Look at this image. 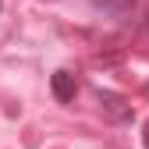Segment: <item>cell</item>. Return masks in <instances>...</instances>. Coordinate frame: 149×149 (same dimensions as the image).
<instances>
[{
  "label": "cell",
  "mask_w": 149,
  "mask_h": 149,
  "mask_svg": "<svg viewBox=\"0 0 149 149\" xmlns=\"http://www.w3.org/2000/svg\"><path fill=\"white\" fill-rule=\"evenodd\" d=\"M142 146L149 149V121H146V128H142Z\"/></svg>",
  "instance_id": "cell-3"
},
{
  "label": "cell",
  "mask_w": 149,
  "mask_h": 149,
  "mask_svg": "<svg viewBox=\"0 0 149 149\" xmlns=\"http://www.w3.org/2000/svg\"><path fill=\"white\" fill-rule=\"evenodd\" d=\"M96 100H100V107H103L114 121H121V117L132 114V107H124V100H121V96H114V92H103V89H100V92H96Z\"/></svg>",
  "instance_id": "cell-2"
},
{
  "label": "cell",
  "mask_w": 149,
  "mask_h": 149,
  "mask_svg": "<svg viewBox=\"0 0 149 149\" xmlns=\"http://www.w3.org/2000/svg\"><path fill=\"white\" fill-rule=\"evenodd\" d=\"M74 92H78V82H74L71 71H57V74H53V96H57L61 103L74 100Z\"/></svg>",
  "instance_id": "cell-1"
}]
</instances>
